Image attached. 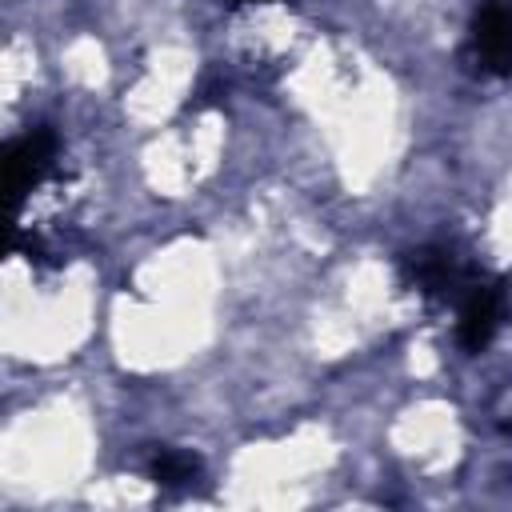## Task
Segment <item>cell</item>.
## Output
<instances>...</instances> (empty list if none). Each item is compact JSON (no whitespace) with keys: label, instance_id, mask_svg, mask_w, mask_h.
Wrapping results in <instances>:
<instances>
[{"label":"cell","instance_id":"obj_1","mask_svg":"<svg viewBox=\"0 0 512 512\" xmlns=\"http://www.w3.org/2000/svg\"><path fill=\"white\" fill-rule=\"evenodd\" d=\"M472 60L488 76L512 72V0H484L472 16Z\"/></svg>","mask_w":512,"mask_h":512},{"label":"cell","instance_id":"obj_2","mask_svg":"<svg viewBox=\"0 0 512 512\" xmlns=\"http://www.w3.org/2000/svg\"><path fill=\"white\" fill-rule=\"evenodd\" d=\"M52 160H56V136H52V128H32L20 140H12V148H8V192H12V204L16 208L44 180V172L52 168Z\"/></svg>","mask_w":512,"mask_h":512},{"label":"cell","instance_id":"obj_3","mask_svg":"<svg viewBox=\"0 0 512 512\" xmlns=\"http://www.w3.org/2000/svg\"><path fill=\"white\" fill-rule=\"evenodd\" d=\"M508 316V296L500 284H472L460 304V344L468 352L488 348V340L500 332Z\"/></svg>","mask_w":512,"mask_h":512},{"label":"cell","instance_id":"obj_4","mask_svg":"<svg viewBox=\"0 0 512 512\" xmlns=\"http://www.w3.org/2000/svg\"><path fill=\"white\" fill-rule=\"evenodd\" d=\"M404 280L428 296H448L456 288H472L468 272L448 248H416L404 256Z\"/></svg>","mask_w":512,"mask_h":512},{"label":"cell","instance_id":"obj_5","mask_svg":"<svg viewBox=\"0 0 512 512\" xmlns=\"http://www.w3.org/2000/svg\"><path fill=\"white\" fill-rule=\"evenodd\" d=\"M148 476L164 488H180V484H192L200 476V460L192 452H180V448H160L148 460Z\"/></svg>","mask_w":512,"mask_h":512}]
</instances>
